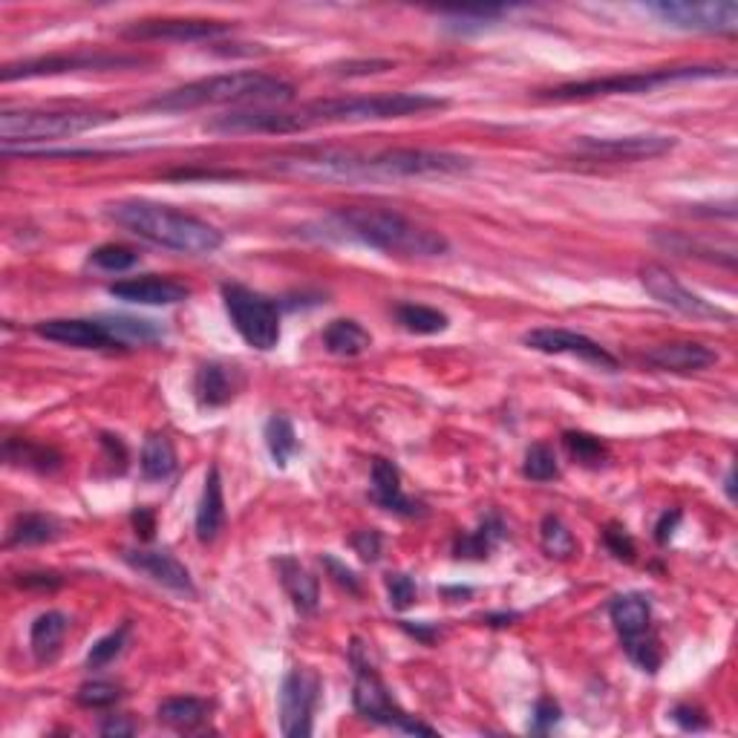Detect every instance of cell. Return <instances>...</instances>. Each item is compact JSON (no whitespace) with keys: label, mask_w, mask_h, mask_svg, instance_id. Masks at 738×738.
Wrapping results in <instances>:
<instances>
[{"label":"cell","mask_w":738,"mask_h":738,"mask_svg":"<svg viewBox=\"0 0 738 738\" xmlns=\"http://www.w3.org/2000/svg\"><path fill=\"white\" fill-rule=\"evenodd\" d=\"M450 101L430 92H376V96H343V99L309 101L298 110L283 107H249L231 110L206 124L213 133H300L320 124H361V121L405 119V116L445 110Z\"/></svg>","instance_id":"obj_1"},{"label":"cell","mask_w":738,"mask_h":738,"mask_svg":"<svg viewBox=\"0 0 738 738\" xmlns=\"http://www.w3.org/2000/svg\"><path fill=\"white\" fill-rule=\"evenodd\" d=\"M341 240H356L369 249L398 257H445L450 251L448 237L433 228L407 220L405 213L387 208H341L327 220Z\"/></svg>","instance_id":"obj_2"},{"label":"cell","mask_w":738,"mask_h":738,"mask_svg":"<svg viewBox=\"0 0 738 738\" xmlns=\"http://www.w3.org/2000/svg\"><path fill=\"white\" fill-rule=\"evenodd\" d=\"M107 217L133 231L136 237L157 242L162 249L179 251V255H213L226 242L220 228H213L211 222L171 206L148 202V199H124V202L107 206Z\"/></svg>","instance_id":"obj_3"},{"label":"cell","mask_w":738,"mask_h":738,"mask_svg":"<svg viewBox=\"0 0 738 738\" xmlns=\"http://www.w3.org/2000/svg\"><path fill=\"white\" fill-rule=\"evenodd\" d=\"M295 99V87L289 81L266 76V72H226V76H211L191 84L168 90L157 99H150L148 110H162V113H184L197 107L213 104H251V107H280Z\"/></svg>","instance_id":"obj_4"},{"label":"cell","mask_w":738,"mask_h":738,"mask_svg":"<svg viewBox=\"0 0 738 738\" xmlns=\"http://www.w3.org/2000/svg\"><path fill=\"white\" fill-rule=\"evenodd\" d=\"M732 76L730 67H660V70H640L624 72V76H604V79H586L571 81V84L551 87L542 90L540 99L551 101H580V99H600V96H640V92H652L658 87L681 84V81H710L727 79Z\"/></svg>","instance_id":"obj_5"},{"label":"cell","mask_w":738,"mask_h":738,"mask_svg":"<svg viewBox=\"0 0 738 738\" xmlns=\"http://www.w3.org/2000/svg\"><path fill=\"white\" fill-rule=\"evenodd\" d=\"M119 119L113 110H3L0 113V139L3 148L12 142H52L67 139Z\"/></svg>","instance_id":"obj_6"},{"label":"cell","mask_w":738,"mask_h":738,"mask_svg":"<svg viewBox=\"0 0 738 738\" xmlns=\"http://www.w3.org/2000/svg\"><path fill=\"white\" fill-rule=\"evenodd\" d=\"M352 667H356V687H352V704L358 716H363L372 725L390 727V730L407 732V736H436L433 727H427L416 716L405 712L392 698L390 687L381 681L376 667L363 658L361 644L352 646Z\"/></svg>","instance_id":"obj_7"},{"label":"cell","mask_w":738,"mask_h":738,"mask_svg":"<svg viewBox=\"0 0 738 738\" xmlns=\"http://www.w3.org/2000/svg\"><path fill=\"white\" fill-rule=\"evenodd\" d=\"M228 320L251 349L269 352L280 343V309L271 298L242 283L222 286Z\"/></svg>","instance_id":"obj_8"},{"label":"cell","mask_w":738,"mask_h":738,"mask_svg":"<svg viewBox=\"0 0 738 738\" xmlns=\"http://www.w3.org/2000/svg\"><path fill=\"white\" fill-rule=\"evenodd\" d=\"M609 618L615 629H618L620 644H624L626 655H629L635 667H640L644 672H658L664 655H660L658 635L652 629V604H649V597L638 595V591L615 597L609 606Z\"/></svg>","instance_id":"obj_9"},{"label":"cell","mask_w":738,"mask_h":738,"mask_svg":"<svg viewBox=\"0 0 738 738\" xmlns=\"http://www.w3.org/2000/svg\"><path fill=\"white\" fill-rule=\"evenodd\" d=\"M139 56H119V52H61V56H43L27 58L18 64H7L0 70V79L18 81V79H43V76H64V72L81 70H119V67H139Z\"/></svg>","instance_id":"obj_10"},{"label":"cell","mask_w":738,"mask_h":738,"mask_svg":"<svg viewBox=\"0 0 738 738\" xmlns=\"http://www.w3.org/2000/svg\"><path fill=\"white\" fill-rule=\"evenodd\" d=\"M646 12H652L664 23L687 32H736L738 3L736 0H707V3H689V0H658L646 3Z\"/></svg>","instance_id":"obj_11"},{"label":"cell","mask_w":738,"mask_h":738,"mask_svg":"<svg viewBox=\"0 0 738 738\" xmlns=\"http://www.w3.org/2000/svg\"><path fill=\"white\" fill-rule=\"evenodd\" d=\"M640 286H644L646 295L652 300H658L660 306H669V309L687 315V318L732 323V312L710 303V300H704L701 295H696V291H689L687 286H684L672 271L664 269V266L658 263L644 266V269H640Z\"/></svg>","instance_id":"obj_12"},{"label":"cell","mask_w":738,"mask_h":738,"mask_svg":"<svg viewBox=\"0 0 738 738\" xmlns=\"http://www.w3.org/2000/svg\"><path fill=\"white\" fill-rule=\"evenodd\" d=\"M320 698V675L309 667L286 672L280 687V732L286 738L312 736V718Z\"/></svg>","instance_id":"obj_13"},{"label":"cell","mask_w":738,"mask_h":738,"mask_svg":"<svg viewBox=\"0 0 738 738\" xmlns=\"http://www.w3.org/2000/svg\"><path fill=\"white\" fill-rule=\"evenodd\" d=\"M522 343L533 349V352H546V356H575L580 361L591 363V367L606 369V372H618L620 369V361L611 356L609 349L591 341L589 335L571 332V329H531V332L522 335Z\"/></svg>","instance_id":"obj_14"},{"label":"cell","mask_w":738,"mask_h":738,"mask_svg":"<svg viewBox=\"0 0 738 738\" xmlns=\"http://www.w3.org/2000/svg\"><path fill=\"white\" fill-rule=\"evenodd\" d=\"M678 144L675 136L660 133H635V136H611V139H597V136H580L577 150L591 159H609V162H638V159L667 157Z\"/></svg>","instance_id":"obj_15"},{"label":"cell","mask_w":738,"mask_h":738,"mask_svg":"<svg viewBox=\"0 0 738 738\" xmlns=\"http://www.w3.org/2000/svg\"><path fill=\"white\" fill-rule=\"evenodd\" d=\"M32 332L43 341L64 343V347L76 349H128L107 318H52L36 323Z\"/></svg>","instance_id":"obj_16"},{"label":"cell","mask_w":738,"mask_h":738,"mask_svg":"<svg viewBox=\"0 0 738 738\" xmlns=\"http://www.w3.org/2000/svg\"><path fill=\"white\" fill-rule=\"evenodd\" d=\"M231 32L226 21H202V18H162V21H136L121 36L128 41H211Z\"/></svg>","instance_id":"obj_17"},{"label":"cell","mask_w":738,"mask_h":738,"mask_svg":"<svg viewBox=\"0 0 738 738\" xmlns=\"http://www.w3.org/2000/svg\"><path fill=\"white\" fill-rule=\"evenodd\" d=\"M121 560L128 562L133 571L144 575L157 586L177 591V595L197 597V586H193L191 571L173 557L171 551H144V548H128L121 551Z\"/></svg>","instance_id":"obj_18"},{"label":"cell","mask_w":738,"mask_h":738,"mask_svg":"<svg viewBox=\"0 0 738 738\" xmlns=\"http://www.w3.org/2000/svg\"><path fill=\"white\" fill-rule=\"evenodd\" d=\"M107 291L119 300L139 306H177L191 298V289L179 280L159 275H144V277H130V280H119L110 283Z\"/></svg>","instance_id":"obj_19"},{"label":"cell","mask_w":738,"mask_h":738,"mask_svg":"<svg viewBox=\"0 0 738 738\" xmlns=\"http://www.w3.org/2000/svg\"><path fill=\"white\" fill-rule=\"evenodd\" d=\"M369 499L383 508V511L398 513V517H425L427 505L419 499L407 497L401 490V473L390 459L372 461V485H369Z\"/></svg>","instance_id":"obj_20"},{"label":"cell","mask_w":738,"mask_h":738,"mask_svg":"<svg viewBox=\"0 0 738 738\" xmlns=\"http://www.w3.org/2000/svg\"><path fill=\"white\" fill-rule=\"evenodd\" d=\"M242 372L237 367H228L220 361H208L197 369L193 376V398L202 410L228 405L240 392Z\"/></svg>","instance_id":"obj_21"},{"label":"cell","mask_w":738,"mask_h":738,"mask_svg":"<svg viewBox=\"0 0 738 738\" xmlns=\"http://www.w3.org/2000/svg\"><path fill=\"white\" fill-rule=\"evenodd\" d=\"M646 361L652 363V367L664 369V372L689 376V372H701V369L718 363V352L698 341H675L649 349V352H646Z\"/></svg>","instance_id":"obj_22"},{"label":"cell","mask_w":738,"mask_h":738,"mask_svg":"<svg viewBox=\"0 0 738 738\" xmlns=\"http://www.w3.org/2000/svg\"><path fill=\"white\" fill-rule=\"evenodd\" d=\"M222 526H226V497H222V476L220 468L213 465L206 476V488L197 505V540L199 542H213L220 537Z\"/></svg>","instance_id":"obj_23"},{"label":"cell","mask_w":738,"mask_h":738,"mask_svg":"<svg viewBox=\"0 0 738 738\" xmlns=\"http://www.w3.org/2000/svg\"><path fill=\"white\" fill-rule=\"evenodd\" d=\"M277 575H280L286 595L291 597V604H295V609H298L300 615H315V611H318V577L309 575L295 557H280V560H277Z\"/></svg>","instance_id":"obj_24"},{"label":"cell","mask_w":738,"mask_h":738,"mask_svg":"<svg viewBox=\"0 0 738 738\" xmlns=\"http://www.w3.org/2000/svg\"><path fill=\"white\" fill-rule=\"evenodd\" d=\"M70 629V618L64 611H43L32 620V629H29V649L36 655L38 664H52L61 652V644H64V635Z\"/></svg>","instance_id":"obj_25"},{"label":"cell","mask_w":738,"mask_h":738,"mask_svg":"<svg viewBox=\"0 0 738 738\" xmlns=\"http://www.w3.org/2000/svg\"><path fill=\"white\" fill-rule=\"evenodd\" d=\"M3 459L12 468H27L36 473H56L64 465V456L32 439H7L3 441Z\"/></svg>","instance_id":"obj_26"},{"label":"cell","mask_w":738,"mask_h":738,"mask_svg":"<svg viewBox=\"0 0 738 738\" xmlns=\"http://www.w3.org/2000/svg\"><path fill=\"white\" fill-rule=\"evenodd\" d=\"M505 537H508V526L502 522V517H499V513H488L476 531L461 533L459 540H456L453 557L456 560H485Z\"/></svg>","instance_id":"obj_27"},{"label":"cell","mask_w":738,"mask_h":738,"mask_svg":"<svg viewBox=\"0 0 738 738\" xmlns=\"http://www.w3.org/2000/svg\"><path fill=\"white\" fill-rule=\"evenodd\" d=\"M64 526L50 513H18L7 533V546H43L61 537Z\"/></svg>","instance_id":"obj_28"},{"label":"cell","mask_w":738,"mask_h":738,"mask_svg":"<svg viewBox=\"0 0 738 738\" xmlns=\"http://www.w3.org/2000/svg\"><path fill=\"white\" fill-rule=\"evenodd\" d=\"M511 9L508 7H465V9H441L439 18L445 23L441 27L453 32V36H476L482 29L493 27L502 18H508Z\"/></svg>","instance_id":"obj_29"},{"label":"cell","mask_w":738,"mask_h":738,"mask_svg":"<svg viewBox=\"0 0 738 738\" xmlns=\"http://www.w3.org/2000/svg\"><path fill=\"white\" fill-rule=\"evenodd\" d=\"M323 347H327L332 356L358 358L372 347V335H369L358 320L338 318L323 329Z\"/></svg>","instance_id":"obj_30"},{"label":"cell","mask_w":738,"mask_h":738,"mask_svg":"<svg viewBox=\"0 0 738 738\" xmlns=\"http://www.w3.org/2000/svg\"><path fill=\"white\" fill-rule=\"evenodd\" d=\"M139 468H142V476L150 479V482H162V479L173 476V470H177V448H173L171 436L150 433L142 445Z\"/></svg>","instance_id":"obj_31"},{"label":"cell","mask_w":738,"mask_h":738,"mask_svg":"<svg viewBox=\"0 0 738 738\" xmlns=\"http://www.w3.org/2000/svg\"><path fill=\"white\" fill-rule=\"evenodd\" d=\"M157 716L162 725L173 727V730H193V727H199L208 718V704L193 696L164 698L159 704Z\"/></svg>","instance_id":"obj_32"},{"label":"cell","mask_w":738,"mask_h":738,"mask_svg":"<svg viewBox=\"0 0 738 738\" xmlns=\"http://www.w3.org/2000/svg\"><path fill=\"white\" fill-rule=\"evenodd\" d=\"M398 323L412 335H439L450 327V318L433 306L421 303H401L396 306Z\"/></svg>","instance_id":"obj_33"},{"label":"cell","mask_w":738,"mask_h":738,"mask_svg":"<svg viewBox=\"0 0 738 738\" xmlns=\"http://www.w3.org/2000/svg\"><path fill=\"white\" fill-rule=\"evenodd\" d=\"M266 448H269L271 459H275L277 468H286L289 465V459L295 456V450H298V433H295V425H291L286 416H271L269 421H266Z\"/></svg>","instance_id":"obj_34"},{"label":"cell","mask_w":738,"mask_h":738,"mask_svg":"<svg viewBox=\"0 0 738 738\" xmlns=\"http://www.w3.org/2000/svg\"><path fill=\"white\" fill-rule=\"evenodd\" d=\"M540 540H542V551H546L551 560H568V557L577 551L575 533L568 531V526L557 517V513L542 517Z\"/></svg>","instance_id":"obj_35"},{"label":"cell","mask_w":738,"mask_h":738,"mask_svg":"<svg viewBox=\"0 0 738 738\" xmlns=\"http://www.w3.org/2000/svg\"><path fill=\"white\" fill-rule=\"evenodd\" d=\"M90 263L101 271H113V275H121V271H130L139 266V251L128 249V246H119V242H104L96 251H90Z\"/></svg>","instance_id":"obj_36"},{"label":"cell","mask_w":738,"mask_h":738,"mask_svg":"<svg viewBox=\"0 0 738 738\" xmlns=\"http://www.w3.org/2000/svg\"><path fill=\"white\" fill-rule=\"evenodd\" d=\"M128 638H130V624L124 620L119 629H113V632L104 635V638L92 644V649L87 652V669H104L107 664H113V660L121 655V649L128 646Z\"/></svg>","instance_id":"obj_37"},{"label":"cell","mask_w":738,"mask_h":738,"mask_svg":"<svg viewBox=\"0 0 738 738\" xmlns=\"http://www.w3.org/2000/svg\"><path fill=\"white\" fill-rule=\"evenodd\" d=\"M522 473H526V479H531V482H551V479L560 476L557 453H554L548 445L537 441V445L528 448L526 461H522Z\"/></svg>","instance_id":"obj_38"},{"label":"cell","mask_w":738,"mask_h":738,"mask_svg":"<svg viewBox=\"0 0 738 738\" xmlns=\"http://www.w3.org/2000/svg\"><path fill=\"white\" fill-rule=\"evenodd\" d=\"M562 441H566L568 453H571V459L580 461L582 468H600L606 461V445L597 436H589V433H566L562 436Z\"/></svg>","instance_id":"obj_39"},{"label":"cell","mask_w":738,"mask_h":738,"mask_svg":"<svg viewBox=\"0 0 738 738\" xmlns=\"http://www.w3.org/2000/svg\"><path fill=\"white\" fill-rule=\"evenodd\" d=\"M121 698V687L113 681H87L81 684L79 692H76V701L87 710H104V707H113Z\"/></svg>","instance_id":"obj_40"},{"label":"cell","mask_w":738,"mask_h":738,"mask_svg":"<svg viewBox=\"0 0 738 738\" xmlns=\"http://www.w3.org/2000/svg\"><path fill=\"white\" fill-rule=\"evenodd\" d=\"M387 591H390V606L398 611L410 609L416 604V597H419V589H416V580L410 575H401V571H390L387 575Z\"/></svg>","instance_id":"obj_41"},{"label":"cell","mask_w":738,"mask_h":738,"mask_svg":"<svg viewBox=\"0 0 738 738\" xmlns=\"http://www.w3.org/2000/svg\"><path fill=\"white\" fill-rule=\"evenodd\" d=\"M604 542H606V548L615 554V560L632 562L635 554H638V548H635V540L629 537V531H626L624 526H618V522H611V526L604 528Z\"/></svg>","instance_id":"obj_42"},{"label":"cell","mask_w":738,"mask_h":738,"mask_svg":"<svg viewBox=\"0 0 738 738\" xmlns=\"http://www.w3.org/2000/svg\"><path fill=\"white\" fill-rule=\"evenodd\" d=\"M560 721H562L560 704L554 701V698H540V701H537V707H533L531 732H533V736H546V732H551L554 727L560 725Z\"/></svg>","instance_id":"obj_43"},{"label":"cell","mask_w":738,"mask_h":738,"mask_svg":"<svg viewBox=\"0 0 738 738\" xmlns=\"http://www.w3.org/2000/svg\"><path fill=\"white\" fill-rule=\"evenodd\" d=\"M320 562L327 566V571L332 575V580L338 582V586H343L349 595H361V582H358V577H356V571H352V568L343 566L341 560H335L332 554H323V557H320Z\"/></svg>","instance_id":"obj_44"},{"label":"cell","mask_w":738,"mask_h":738,"mask_svg":"<svg viewBox=\"0 0 738 738\" xmlns=\"http://www.w3.org/2000/svg\"><path fill=\"white\" fill-rule=\"evenodd\" d=\"M672 721L687 732H698L710 727V718L704 716V710L692 707V704H678L672 710Z\"/></svg>","instance_id":"obj_45"},{"label":"cell","mask_w":738,"mask_h":738,"mask_svg":"<svg viewBox=\"0 0 738 738\" xmlns=\"http://www.w3.org/2000/svg\"><path fill=\"white\" fill-rule=\"evenodd\" d=\"M381 533L378 531H358L352 533V548H356L358 554H361V560L367 562H376L378 557H381Z\"/></svg>","instance_id":"obj_46"},{"label":"cell","mask_w":738,"mask_h":738,"mask_svg":"<svg viewBox=\"0 0 738 738\" xmlns=\"http://www.w3.org/2000/svg\"><path fill=\"white\" fill-rule=\"evenodd\" d=\"M18 586H23V589H58L61 582H64V577L58 575H50V571H29V575H18Z\"/></svg>","instance_id":"obj_47"},{"label":"cell","mask_w":738,"mask_h":738,"mask_svg":"<svg viewBox=\"0 0 738 738\" xmlns=\"http://www.w3.org/2000/svg\"><path fill=\"white\" fill-rule=\"evenodd\" d=\"M136 730H139V727H136L133 721L124 716H110L107 721H101V736H107V738H128V736H133Z\"/></svg>","instance_id":"obj_48"},{"label":"cell","mask_w":738,"mask_h":738,"mask_svg":"<svg viewBox=\"0 0 738 738\" xmlns=\"http://www.w3.org/2000/svg\"><path fill=\"white\" fill-rule=\"evenodd\" d=\"M678 522H681V511H664L658 519V526H655V540H658V546H667L669 540H672L675 528H678Z\"/></svg>","instance_id":"obj_49"},{"label":"cell","mask_w":738,"mask_h":738,"mask_svg":"<svg viewBox=\"0 0 738 738\" xmlns=\"http://www.w3.org/2000/svg\"><path fill=\"white\" fill-rule=\"evenodd\" d=\"M387 70H392V61H349V64H341L338 76H367V72Z\"/></svg>","instance_id":"obj_50"},{"label":"cell","mask_w":738,"mask_h":738,"mask_svg":"<svg viewBox=\"0 0 738 738\" xmlns=\"http://www.w3.org/2000/svg\"><path fill=\"white\" fill-rule=\"evenodd\" d=\"M401 629H405L407 635H412L416 640H421V644H433L436 638H439V629L436 626H425V624H410V620H401Z\"/></svg>","instance_id":"obj_51"},{"label":"cell","mask_w":738,"mask_h":738,"mask_svg":"<svg viewBox=\"0 0 738 738\" xmlns=\"http://www.w3.org/2000/svg\"><path fill=\"white\" fill-rule=\"evenodd\" d=\"M133 522L136 528L142 531V540H150V537H153V513H150L148 508H139V511L133 513Z\"/></svg>","instance_id":"obj_52"},{"label":"cell","mask_w":738,"mask_h":738,"mask_svg":"<svg viewBox=\"0 0 738 738\" xmlns=\"http://www.w3.org/2000/svg\"><path fill=\"white\" fill-rule=\"evenodd\" d=\"M725 490H727V499L730 502H736V470H727V479H725Z\"/></svg>","instance_id":"obj_53"}]
</instances>
